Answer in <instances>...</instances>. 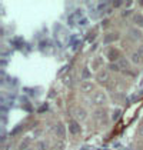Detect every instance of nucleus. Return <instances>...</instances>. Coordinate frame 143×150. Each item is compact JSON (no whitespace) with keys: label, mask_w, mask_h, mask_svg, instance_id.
I'll return each mask as SVG.
<instances>
[{"label":"nucleus","mask_w":143,"mask_h":150,"mask_svg":"<svg viewBox=\"0 0 143 150\" xmlns=\"http://www.w3.org/2000/svg\"><path fill=\"white\" fill-rule=\"evenodd\" d=\"M69 130H70L72 134H77V133L80 132L79 123H77V122H70V123H69Z\"/></svg>","instance_id":"8"},{"label":"nucleus","mask_w":143,"mask_h":150,"mask_svg":"<svg viewBox=\"0 0 143 150\" xmlns=\"http://www.w3.org/2000/svg\"><path fill=\"white\" fill-rule=\"evenodd\" d=\"M106 94L103 92H96L95 94H93V97H92V102L95 104H105L106 103Z\"/></svg>","instance_id":"3"},{"label":"nucleus","mask_w":143,"mask_h":150,"mask_svg":"<svg viewBox=\"0 0 143 150\" xmlns=\"http://www.w3.org/2000/svg\"><path fill=\"white\" fill-rule=\"evenodd\" d=\"M106 54H107V59H109L110 62H115V60H118V59H119V56H120L119 50H118V49H113V47L107 50Z\"/></svg>","instance_id":"5"},{"label":"nucleus","mask_w":143,"mask_h":150,"mask_svg":"<svg viewBox=\"0 0 143 150\" xmlns=\"http://www.w3.org/2000/svg\"><path fill=\"white\" fill-rule=\"evenodd\" d=\"M120 4H123V1H115V3H113V6H116V7L120 6Z\"/></svg>","instance_id":"20"},{"label":"nucleus","mask_w":143,"mask_h":150,"mask_svg":"<svg viewBox=\"0 0 143 150\" xmlns=\"http://www.w3.org/2000/svg\"><path fill=\"white\" fill-rule=\"evenodd\" d=\"M90 76H92V73H90V70L87 69V67H84L83 70H82V79H83L84 81H87L89 79H90Z\"/></svg>","instance_id":"13"},{"label":"nucleus","mask_w":143,"mask_h":150,"mask_svg":"<svg viewBox=\"0 0 143 150\" xmlns=\"http://www.w3.org/2000/svg\"><path fill=\"white\" fill-rule=\"evenodd\" d=\"M133 22H135V24H137L139 27H142L143 26V16L142 14H135V16H133Z\"/></svg>","instance_id":"11"},{"label":"nucleus","mask_w":143,"mask_h":150,"mask_svg":"<svg viewBox=\"0 0 143 150\" xmlns=\"http://www.w3.org/2000/svg\"><path fill=\"white\" fill-rule=\"evenodd\" d=\"M109 69L113 70V71H119L120 66H119V64H116V63H110V64H109Z\"/></svg>","instance_id":"16"},{"label":"nucleus","mask_w":143,"mask_h":150,"mask_svg":"<svg viewBox=\"0 0 143 150\" xmlns=\"http://www.w3.org/2000/svg\"><path fill=\"white\" fill-rule=\"evenodd\" d=\"M139 136H143V125L139 127Z\"/></svg>","instance_id":"19"},{"label":"nucleus","mask_w":143,"mask_h":150,"mask_svg":"<svg viewBox=\"0 0 143 150\" xmlns=\"http://www.w3.org/2000/svg\"><path fill=\"white\" fill-rule=\"evenodd\" d=\"M55 133H56V136H59L60 139H63L66 136V129H64V126H63L62 123H57V125L55 126Z\"/></svg>","instance_id":"6"},{"label":"nucleus","mask_w":143,"mask_h":150,"mask_svg":"<svg viewBox=\"0 0 143 150\" xmlns=\"http://www.w3.org/2000/svg\"><path fill=\"white\" fill-rule=\"evenodd\" d=\"M93 117H95L96 123H99V125H106L107 123V113H106V110H103V109L96 110Z\"/></svg>","instance_id":"1"},{"label":"nucleus","mask_w":143,"mask_h":150,"mask_svg":"<svg viewBox=\"0 0 143 150\" xmlns=\"http://www.w3.org/2000/svg\"><path fill=\"white\" fill-rule=\"evenodd\" d=\"M80 89H82V92L84 93H89L93 90V84L90 83V81H83L82 83V86H80Z\"/></svg>","instance_id":"9"},{"label":"nucleus","mask_w":143,"mask_h":150,"mask_svg":"<svg viewBox=\"0 0 143 150\" xmlns=\"http://www.w3.org/2000/svg\"><path fill=\"white\" fill-rule=\"evenodd\" d=\"M97 83H100V84H107L109 83V79H110V76H109V71L107 70H100L99 73H97Z\"/></svg>","instance_id":"4"},{"label":"nucleus","mask_w":143,"mask_h":150,"mask_svg":"<svg viewBox=\"0 0 143 150\" xmlns=\"http://www.w3.org/2000/svg\"><path fill=\"white\" fill-rule=\"evenodd\" d=\"M63 83H64L66 86H72V76H70V74L64 76V79H63Z\"/></svg>","instance_id":"15"},{"label":"nucleus","mask_w":143,"mask_h":150,"mask_svg":"<svg viewBox=\"0 0 143 150\" xmlns=\"http://www.w3.org/2000/svg\"><path fill=\"white\" fill-rule=\"evenodd\" d=\"M140 4H142V6H143V0H142V1H140Z\"/></svg>","instance_id":"22"},{"label":"nucleus","mask_w":143,"mask_h":150,"mask_svg":"<svg viewBox=\"0 0 143 150\" xmlns=\"http://www.w3.org/2000/svg\"><path fill=\"white\" fill-rule=\"evenodd\" d=\"M129 36H130L132 39H136V40H139V39L142 37L140 32H139V30H135V29H130V30H129Z\"/></svg>","instance_id":"12"},{"label":"nucleus","mask_w":143,"mask_h":150,"mask_svg":"<svg viewBox=\"0 0 143 150\" xmlns=\"http://www.w3.org/2000/svg\"><path fill=\"white\" fill-rule=\"evenodd\" d=\"M79 23H80V24H84V23H86V19H82V20H80Z\"/></svg>","instance_id":"21"},{"label":"nucleus","mask_w":143,"mask_h":150,"mask_svg":"<svg viewBox=\"0 0 143 150\" xmlns=\"http://www.w3.org/2000/svg\"><path fill=\"white\" fill-rule=\"evenodd\" d=\"M74 116L77 117V120H84V119L87 117V113H86V110H84V109L77 107V109L74 110Z\"/></svg>","instance_id":"7"},{"label":"nucleus","mask_w":143,"mask_h":150,"mask_svg":"<svg viewBox=\"0 0 143 150\" xmlns=\"http://www.w3.org/2000/svg\"><path fill=\"white\" fill-rule=\"evenodd\" d=\"M118 39H119V35H118V33H115V35H107L106 37H105V42H103V43H105V45H109L110 42H115V40H118Z\"/></svg>","instance_id":"10"},{"label":"nucleus","mask_w":143,"mask_h":150,"mask_svg":"<svg viewBox=\"0 0 143 150\" xmlns=\"http://www.w3.org/2000/svg\"><path fill=\"white\" fill-rule=\"evenodd\" d=\"M132 62H133L135 64H140L143 62V46H140L132 54Z\"/></svg>","instance_id":"2"},{"label":"nucleus","mask_w":143,"mask_h":150,"mask_svg":"<svg viewBox=\"0 0 143 150\" xmlns=\"http://www.w3.org/2000/svg\"><path fill=\"white\" fill-rule=\"evenodd\" d=\"M119 116H120V110H116V112H115V115H113V120H118V119H119Z\"/></svg>","instance_id":"18"},{"label":"nucleus","mask_w":143,"mask_h":150,"mask_svg":"<svg viewBox=\"0 0 143 150\" xmlns=\"http://www.w3.org/2000/svg\"><path fill=\"white\" fill-rule=\"evenodd\" d=\"M39 150H47V144L46 143H40L39 144Z\"/></svg>","instance_id":"17"},{"label":"nucleus","mask_w":143,"mask_h":150,"mask_svg":"<svg viewBox=\"0 0 143 150\" xmlns=\"http://www.w3.org/2000/svg\"><path fill=\"white\" fill-rule=\"evenodd\" d=\"M119 66L120 67H123V69H129V67H130V64H129V62H127L126 59H120Z\"/></svg>","instance_id":"14"}]
</instances>
